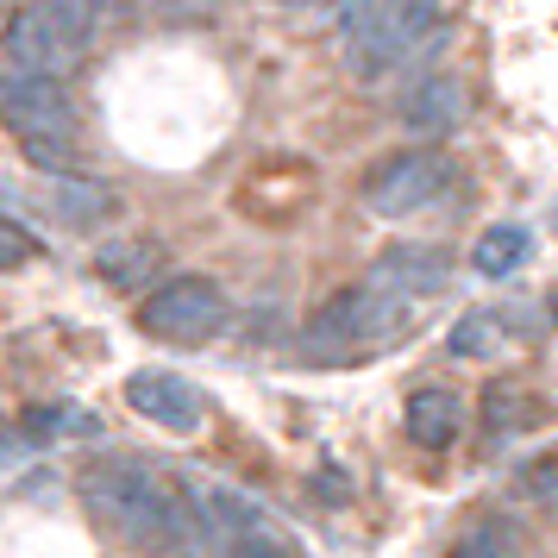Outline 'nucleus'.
Wrapping results in <instances>:
<instances>
[{"mask_svg":"<svg viewBox=\"0 0 558 558\" xmlns=\"http://www.w3.org/2000/svg\"><path fill=\"white\" fill-rule=\"evenodd\" d=\"M82 502L101 527H113L126 546H145V553H177L182 533L195 527L189 496H177L163 477H151L145 464H126V458L95 464L82 477Z\"/></svg>","mask_w":558,"mask_h":558,"instance_id":"nucleus-1","label":"nucleus"},{"mask_svg":"<svg viewBox=\"0 0 558 558\" xmlns=\"http://www.w3.org/2000/svg\"><path fill=\"white\" fill-rule=\"evenodd\" d=\"M0 113H7V126L13 138L26 145L32 163H45V170H63L70 163V145H76V107L70 95L57 88V76H26V70H7L0 82Z\"/></svg>","mask_w":558,"mask_h":558,"instance_id":"nucleus-2","label":"nucleus"},{"mask_svg":"<svg viewBox=\"0 0 558 558\" xmlns=\"http://www.w3.org/2000/svg\"><path fill=\"white\" fill-rule=\"evenodd\" d=\"M433 13H439V0H357V7L339 13V26H345L357 70L377 76L389 63L414 57V45L433 32Z\"/></svg>","mask_w":558,"mask_h":558,"instance_id":"nucleus-3","label":"nucleus"},{"mask_svg":"<svg viewBox=\"0 0 558 558\" xmlns=\"http://www.w3.org/2000/svg\"><path fill=\"white\" fill-rule=\"evenodd\" d=\"M402 327H408V295H389L377 282H364V289L332 295V302L314 314L307 339H314V345H332V352H357V345L396 339Z\"/></svg>","mask_w":558,"mask_h":558,"instance_id":"nucleus-4","label":"nucleus"},{"mask_svg":"<svg viewBox=\"0 0 558 558\" xmlns=\"http://www.w3.org/2000/svg\"><path fill=\"white\" fill-rule=\"evenodd\" d=\"M446 189H452V163L439 151H396L364 177V207L377 220H408V214H427Z\"/></svg>","mask_w":558,"mask_h":558,"instance_id":"nucleus-5","label":"nucleus"},{"mask_svg":"<svg viewBox=\"0 0 558 558\" xmlns=\"http://www.w3.org/2000/svg\"><path fill=\"white\" fill-rule=\"evenodd\" d=\"M138 327L151 339H170V345H202V339L227 327V295L207 277H177L138 307Z\"/></svg>","mask_w":558,"mask_h":558,"instance_id":"nucleus-6","label":"nucleus"},{"mask_svg":"<svg viewBox=\"0 0 558 558\" xmlns=\"http://www.w3.org/2000/svg\"><path fill=\"white\" fill-rule=\"evenodd\" d=\"M182 496H189V514H195V533H202L207 553L227 558L239 539H252V533H270L264 508H257L252 496L227 489V483H189Z\"/></svg>","mask_w":558,"mask_h":558,"instance_id":"nucleus-7","label":"nucleus"},{"mask_svg":"<svg viewBox=\"0 0 558 558\" xmlns=\"http://www.w3.org/2000/svg\"><path fill=\"white\" fill-rule=\"evenodd\" d=\"M82 63V45L70 32H57L51 20H38L32 7H20L7 20V70H26V76H63Z\"/></svg>","mask_w":558,"mask_h":558,"instance_id":"nucleus-8","label":"nucleus"},{"mask_svg":"<svg viewBox=\"0 0 558 558\" xmlns=\"http://www.w3.org/2000/svg\"><path fill=\"white\" fill-rule=\"evenodd\" d=\"M126 402H132V414L157 421V427L177 433V439L202 433V421H207V402L182 377H170V371H138V377H126Z\"/></svg>","mask_w":558,"mask_h":558,"instance_id":"nucleus-9","label":"nucleus"},{"mask_svg":"<svg viewBox=\"0 0 558 558\" xmlns=\"http://www.w3.org/2000/svg\"><path fill=\"white\" fill-rule=\"evenodd\" d=\"M446 277H452V264H446V252H433V245H396V252L377 257V289H389V295H439L446 289Z\"/></svg>","mask_w":558,"mask_h":558,"instance_id":"nucleus-10","label":"nucleus"},{"mask_svg":"<svg viewBox=\"0 0 558 558\" xmlns=\"http://www.w3.org/2000/svg\"><path fill=\"white\" fill-rule=\"evenodd\" d=\"M458 433H464V402L452 389H414L408 396V439L414 446L446 452V446H458Z\"/></svg>","mask_w":558,"mask_h":558,"instance_id":"nucleus-11","label":"nucleus"},{"mask_svg":"<svg viewBox=\"0 0 558 558\" xmlns=\"http://www.w3.org/2000/svg\"><path fill=\"white\" fill-rule=\"evenodd\" d=\"M464 120V88L452 76H427L402 95V126L414 132H452Z\"/></svg>","mask_w":558,"mask_h":558,"instance_id":"nucleus-12","label":"nucleus"},{"mask_svg":"<svg viewBox=\"0 0 558 558\" xmlns=\"http://www.w3.org/2000/svg\"><path fill=\"white\" fill-rule=\"evenodd\" d=\"M51 214L63 220V227H101L107 214H113V195H107L101 182H76V177H63L51 182Z\"/></svg>","mask_w":558,"mask_h":558,"instance_id":"nucleus-13","label":"nucleus"},{"mask_svg":"<svg viewBox=\"0 0 558 558\" xmlns=\"http://www.w3.org/2000/svg\"><path fill=\"white\" fill-rule=\"evenodd\" d=\"M533 257V239L527 227H489L477 239V252H471V264H477L483 277H514L521 264Z\"/></svg>","mask_w":558,"mask_h":558,"instance_id":"nucleus-14","label":"nucleus"},{"mask_svg":"<svg viewBox=\"0 0 558 558\" xmlns=\"http://www.w3.org/2000/svg\"><path fill=\"white\" fill-rule=\"evenodd\" d=\"M26 433L32 439H45V446H57V439H95L101 421H95L88 408H76V402H45V408H32L26 414Z\"/></svg>","mask_w":558,"mask_h":558,"instance_id":"nucleus-15","label":"nucleus"},{"mask_svg":"<svg viewBox=\"0 0 558 558\" xmlns=\"http://www.w3.org/2000/svg\"><path fill=\"white\" fill-rule=\"evenodd\" d=\"M502 314H464L452 327V357H489V352H502Z\"/></svg>","mask_w":558,"mask_h":558,"instance_id":"nucleus-16","label":"nucleus"},{"mask_svg":"<svg viewBox=\"0 0 558 558\" xmlns=\"http://www.w3.org/2000/svg\"><path fill=\"white\" fill-rule=\"evenodd\" d=\"M38 20H51L57 32H70L76 45H88V32H95V0H26Z\"/></svg>","mask_w":558,"mask_h":558,"instance_id":"nucleus-17","label":"nucleus"},{"mask_svg":"<svg viewBox=\"0 0 558 558\" xmlns=\"http://www.w3.org/2000/svg\"><path fill=\"white\" fill-rule=\"evenodd\" d=\"M151 264H157V252H151V245H107V252L95 257V270H101L107 282H120V289H132V282L145 277Z\"/></svg>","mask_w":558,"mask_h":558,"instance_id":"nucleus-18","label":"nucleus"},{"mask_svg":"<svg viewBox=\"0 0 558 558\" xmlns=\"http://www.w3.org/2000/svg\"><path fill=\"white\" fill-rule=\"evenodd\" d=\"M483 414H489V433H514V427L533 421V402L521 396V389H502V383H496V389L483 396Z\"/></svg>","mask_w":558,"mask_h":558,"instance_id":"nucleus-19","label":"nucleus"},{"mask_svg":"<svg viewBox=\"0 0 558 558\" xmlns=\"http://www.w3.org/2000/svg\"><path fill=\"white\" fill-rule=\"evenodd\" d=\"M527 496L533 502H546L558 514V458H539V464H527Z\"/></svg>","mask_w":558,"mask_h":558,"instance_id":"nucleus-20","label":"nucleus"},{"mask_svg":"<svg viewBox=\"0 0 558 558\" xmlns=\"http://www.w3.org/2000/svg\"><path fill=\"white\" fill-rule=\"evenodd\" d=\"M26 257H32V239H26V227L7 214V220H0V264H7V270H20Z\"/></svg>","mask_w":558,"mask_h":558,"instance_id":"nucleus-21","label":"nucleus"},{"mask_svg":"<svg viewBox=\"0 0 558 558\" xmlns=\"http://www.w3.org/2000/svg\"><path fill=\"white\" fill-rule=\"evenodd\" d=\"M227 558H295V553L282 546L277 533H252V539H239V546H232Z\"/></svg>","mask_w":558,"mask_h":558,"instance_id":"nucleus-22","label":"nucleus"},{"mask_svg":"<svg viewBox=\"0 0 558 558\" xmlns=\"http://www.w3.org/2000/svg\"><path fill=\"white\" fill-rule=\"evenodd\" d=\"M458 558H496V553H483V546H464V553H458Z\"/></svg>","mask_w":558,"mask_h":558,"instance_id":"nucleus-23","label":"nucleus"}]
</instances>
